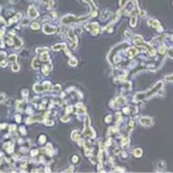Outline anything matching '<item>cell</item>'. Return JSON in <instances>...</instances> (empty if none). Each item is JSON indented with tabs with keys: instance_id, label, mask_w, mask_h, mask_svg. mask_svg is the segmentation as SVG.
Returning a JSON list of instances; mask_svg holds the SVG:
<instances>
[{
	"instance_id": "1",
	"label": "cell",
	"mask_w": 173,
	"mask_h": 173,
	"mask_svg": "<svg viewBox=\"0 0 173 173\" xmlns=\"http://www.w3.org/2000/svg\"><path fill=\"white\" fill-rule=\"evenodd\" d=\"M76 17L74 15L72 14H68V15H66L64 16L62 19H61V22L62 24H70V23H72V22H75L76 21Z\"/></svg>"
},
{
	"instance_id": "2",
	"label": "cell",
	"mask_w": 173,
	"mask_h": 173,
	"mask_svg": "<svg viewBox=\"0 0 173 173\" xmlns=\"http://www.w3.org/2000/svg\"><path fill=\"white\" fill-rule=\"evenodd\" d=\"M57 27L56 26H52V25H50V24H45L44 25V27H43V31L45 33H48V35H52V33L54 32H56L57 31Z\"/></svg>"
},
{
	"instance_id": "3",
	"label": "cell",
	"mask_w": 173,
	"mask_h": 173,
	"mask_svg": "<svg viewBox=\"0 0 173 173\" xmlns=\"http://www.w3.org/2000/svg\"><path fill=\"white\" fill-rule=\"evenodd\" d=\"M27 13H28V16L31 18H36V17H37V15H39V12H37V10L36 9V7H33V6H29Z\"/></svg>"
},
{
	"instance_id": "4",
	"label": "cell",
	"mask_w": 173,
	"mask_h": 173,
	"mask_svg": "<svg viewBox=\"0 0 173 173\" xmlns=\"http://www.w3.org/2000/svg\"><path fill=\"white\" fill-rule=\"evenodd\" d=\"M66 49H67L66 44H58V45L53 46L54 51H60V50H66Z\"/></svg>"
},
{
	"instance_id": "5",
	"label": "cell",
	"mask_w": 173,
	"mask_h": 173,
	"mask_svg": "<svg viewBox=\"0 0 173 173\" xmlns=\"http://www.w3.org/2000/svg\"><path fill=\"white\" fill-rule=\"evenodd\" d=\"M140 123L144 126H150L152 124V121H151V119H149V117H142L140 120Z\"/></svg>"
},
{
	"instance_id": "6",
	"label": "cell",
	"mask_w": 173,
	"mask_h": 173,
	"mask_svg": "<svg viewBox=\"0 0 173 173\" xmlns=\"http://www.w3.org/2000/svg\"><path fill=\"white\" fill-rule=\"evenodd\" d=\"M39 60L40 59L39 58H35L32 60V63H31V67L33 69H36V70H37L40 68V63H39Z\"/></svg>"
},
{
	"instance_id": "7",
	"label": "cell",
	"mask_w": 173,
	"mask_h": 173,
	"mask_svg": "<svg viewBox=\"0 0 173 173\" xmlns=\"http://www.w3.org/2000/svg\"><path fill=\"white\" fill-rule=\"evenodd\" d=\"M51 69H52V65H45V66H43V68H42V71H43V73L45 75H49Z\"/></svg>"
},
{
	"instance_id": "8",
	"label": "cell",
	"mask_w": 173,
	"mask_h": 173,
	"mask_svg": "<svg viewBox=\"0 0 173 173\" xmlns=\"http://www.w3.org/2000/svg\"><path fill=\"white\" fill-rule=\"evenodd\" d=\"M33 89H35V91L37 92V93H40V92L45 91L44 86H43V85H40V84H36L35 87H33Z\"/></svg>"
},
{
	"instance_id": "9",
	"label": "cell",
	"mask_w": 173,
	"mask_h": 173,
	"mask_svg": "<svg viewBox=\"0 0 173 173\" xmlns=\"http://www.w3.org/2000/svg\"><path fill=\"white\" fill-rule=\"evenodd\" d=\"M49 59H50V56L47 54V52H46V53H43V54H41L40 60H41L42 62H47V61H49Z\"/></svg>"
},
{
	"instance_id": "10",
	"label": "cell",
	"mask_w": 173,
	"mask_h": 173,
	"mask_svg": "<svg viewBox=\"0 0 173 173\" xmlns=\"http://www.w3.org/2000/svg\"><path fill=\"white\" fill-rule=\"evenodd\" d=\"M13 42H14V44L16 45V49H18V48H20L22 46V42L20 41L18 37H14L13 39Z\"/></svg>"
},
{
	"instance_id": "11",
	"label": "cell",
	"mask_w": 173,
	"mask_h": 173,
	"mask_svg": "<svg viewBox=\"0 0 173 173\" xmlns=\"http://www.w3.org/2000/svg\"><path fill=\"white\" fill-rule=\"evenodd\" d=\"M72 139L74 141H78L80 139V135H79L78 131H74V132L72 133Z\"/></svg>"
},
{
	"instance_id": "12",
	"label": "cell",
	"mask_w": 173,
	"mask_h": 173,
	"mask_svg": "<svg viewBox=\"0 0 173 173\" xmlns=\"http://www.w3.org/2000/svg\"><path fill=\"white\" fill-rule=\"evenodd\" d=\"M16 59H17L16 58V55H11V56L8 57V62L13 64V63H16Z\"/></svg>"
},
{
	"instance_id": "13",
	"label": "cell",
	"mask_w": 173,
	"mask_h": 173,
	"mask_svg": "<svg viewBox=\"0 0 173 173\" xmlns=\"http://www.w3.org/2000/svg\"><path fill=\"white\" fill-rule=\"evenodd\" d=\"M138 53V51L136 50V49H134V48H131L130 50H129V56L130 57H132V56H135Z\"/></svg>"
},
{
	"instance_id": "14",
	"label": "cell",
	"mask_w": 173,
	"mask_h": 173,
	"mask_svg": "<svg viewBox=\"0 0 173 173\" xmlns=\"http://www.w3.org/2000/svg\"><path fill=\"white\" fill-rule=\"evenodd\" d=\"M31 27L32 31H37V29L40 28V24H39V22H32Z\"/></svg>"
},
{
	"instance_id": "15",
	"label": "cell",
	"mask_w": 173,
	"mask_h": 173,
	"mask_svg": "<svg viewBox=\"0 0 173 173\" xmlns=\"http://www.w3.org/2000/svg\"><path fill=\"white\" fill-rule=\"evenodd\" d=\"M69 65L70 66H76L77 65V60L75 58H71L69 60Z\"/></svg>"
},
{
	"instance_id": "16",
	"label": "cell",
	"mask_w": 173,
	"mask_h": 173,
	"mask_svg": "<svg viewBox=\"0 0 173 173\" xmlns=\"http://www.w3.org/2000/svg\"><path fill=\"white\" fill-rule=\"evenodd\" d=\"M11 69H12V71H13V72H17V71L19 70V66L16 64V63H13V65H12Z\"/></svg>"
},
{
	"instance_id": "17",
	"label": "cell",
	"mask_w": 173,
	"mask_h": 173,
	"mask_svg": "<svg viewBox=\"0 0 173 173\" xmlns=\"http://www.w3.org/2000/svg\"><path fill=\"white\" fill-rule=\"evenodd\" d=\"M48 51H49V50H48L47 48H43V49H42V48H39V49H37V54H40V53L43 54V53L48 52Z\"/></svg>"
},
{
	"instance_id": "18",
	"label": "cell",
	"mask_w": 173,
	"mask_h": 173,
	"mask_svg": "<svg viewBox=\"0 0 173 173\" xmlns=\"http://www.w3.org/2000/svg\"><path fill=\"white\" fill-rule=\"evenodd\" d=\"M134 155L136 156V157H140V156H142V150H141V149H137V150H135Z\"/></svg>"
},
{
	"instance_id": "19",
	"label": "cell",
	"mask_w": 173,
	"mask_h": 173,
	"mask_svg": "<svg viewBox=\"0 0 173 173\" xmlns=\"http://www.w3.org/2000/svg\"><path fill=\"white\" fill-rule=\"evenodd\" d=\"M107 13H108L107 10H106V11H103V12H102V15L100 16V18L102 19V20L105 19V18H107V17H108V14H107Z\"/></svg>"
},
{
	"instance_id": "20",
	"label": "cell",
	"mask_w": 173,
	"mask_h": 173,
	"mask_svg": "<svg viewBox=\"0 0 173 173\" xmlns=\"http://www.w3.org/2000/svg\"><path fill=\"white\" fill-rule=\"evenodd\" d=\"M28 54H29V51L28 50H24V51H22V52L20 53L21 57H28Z\"/></svg>"
},
{
	"instance_id": "21",
	"label": "cell",
	"mask_w": 173,
	"mask_h": 173,
	"mask_svg": "<svg viewBox=\"0 0 173 173\" xmlns=\"http://www.w3.org/2000/svg\"><path fill=\"white\" fill-rule=\"evenodd\" d=\"M45 124L47 125V126H53V125H54V121H53L52 120H46Z\"/></svg>"
},
{
	"instance_id": "22",
	"label": "cell",
	"mask_w": 173,
	"mask_h": 173,
	"mask_svg": "<svg viewBox=\"0 0 173 173\" xmlns=\"http://www.w3.org/2000/svg\"><path fill=\"white\" fill-rule=\"evenodd\" d=\"M4 100H5V94H4V93H1V94H0V103L3 102Z\"/></svg>"
},
{
	"instance_id": "23",
	"label": "cell",
	"mask_w": 173,
	"mask_h": 173,
	"mask_svg": "<svg viewBox=\"0 0 173 173\" xmlns=\"http://www.w3.org/2000/svg\"><path fill=\"white\" fill-rule=\"evenodd\" d=\"M79 161V158H78V156H73L72 157V162L74 163H77Z\"/></svg>"
},
{
	"instance_id": "24",
	"label": "cell",
	"mask_w": 173,
	"mask_h": 173,
	"mask_svg": "<svg viewBox=\"0 0 173 173\" xmlns=\"http://www.w3.org/2000/svg\"><path fill=\"white\" fill-rule=\"evenodd\" d=\"M45 141H46V137H45V136H42V137L39 139V142L41 143V144H43V143H45Z\"/></svg>"
},
{
	"instance_id": "25",
	"label": "cell",
	"mask_w": 173,
	"mask_h": 173,
	"mask_svg": "<svg viewBox=\"0 0 173 173\" xmlns=\"http://www.w3.org/2000/svg\"><path fill=\"white\" fill-rule=\"evenodd\" d=\"M53 89H54L55 91H60V90H61V86H60V85H55Z\"/></svg>"
},
{
	"instance_id": "26",
	"label": "cell",
	"mask_w": 173,
	"mask_h": 173,
	"mask_svg": "<svg viewBox=\"0 0 173 173\" xmlns=\"http://www.w3.org/2000/svg\"><path fill=\"white\" fill-rule=\"evenodd\" d=\"M69 119H70L69 115H66L65 116H63V117H62V121H69Z\"/></svg>"
},
{
	"instance_id": "27",
	"label": "cell",
	"mask_w": 173,
	"mask_h": 173,
	"mask_svg": "<svg viewBox=\"0 0 173 173\" xmlns=\"http://www.w3.org/2000/svg\"><path fill=\"white\" fill-rule=\"evenodd\" d=\"M168 55H169V57L173 58V48L169 50V52H168Z\"/></svg>"
},
{
	"instance_id": "28",
	"label": "cell",
	"mask_w": 173,
	"mask_h": 173,
	"mask_svg": "<svg viewBox=\"0 0 173 173\" xmlns=\"http://www.w3.org/2000/svg\"><path fill=\"white\" fill-rule=\"evenodd\" d=\"M28 21H29V20H28L27 18H25V19L22 20V24H23V25H27V24H28Z\"/></svg>"
},
{
	"instance_id": "29",
	"label": "cell",
	"mask_w": 173,
	"mask_h": 173,
	"mask_svg": "<svg viewBox=\"0 0 173 173\" xmlns=\"http://www.w3.org/2000/svg\"><path fill=\"white\" fill-rule=\"evenodd\" d=\"M166 80H168V81H173V75L167 76V77H166Z\"/></svg>"
},
{
	"instance_id": "30",
	"label": "cell",
	"mask_w": 173,
	"mask_h": 173,
	"mask_svg": "<svg viewBox=\"0 0 173 173\" xmlns=\"http://www.w3.org/2000/svg\"><path fill=\"white\" fill-rule=\"evenodd\" d=\"M3 35H4V29H0V39H2L3 37Z\"/></svg>"
},
{
	"instance_id": "31",
	"label": "cell",
	"mask_w": 173,
	"mask_h": 173,
	"mask_svg": "<svg viewBox=\"0 0 173 173\" xmlns=\"http://www.w3.org/2000/svg\"><path fill=\"white\" fill-rule=\"evenodd\" d=\"M22 94H23V96H27V94H28V91H27V89L22 90Z\"/></svg>"
},
{
	"instance_id": "32",
	"label": "cell",
	"mask_w": 173,
	"mask_h": 173,
	"mask_svg": "<svg viewBox=\"0 0 173 173\" xmlns=\"http://www.w3.org/2000/svg\"><path fill=\"white\" fill-rule=\"evenodd\" d=\"M37 154V150H33L31 151V156H36Z\"/></svg>"
},
{
	"instance_id": "33",
	"label": "cell",
	"mask_w": 173,
	"mask_h": 173,
	"mask_svg": "<svg viewBox=\"0 0 173 173\" xmlns=\"http://www.w3.org/2000/svg\"><path fill=\"white\" fill-rule=\"evenodd\" d=\"M4 22V20H3V18L1 17V16H0V23H3Z\"/></svg>"
},
{
	"instance_id": "34",
	"label": "cell",
	"mask_w": 173,
	"mask_h": 173,
	"mask_svg": "<svg viewBox=\"0 0 173 173\" xmlns=\"http://www.w3.org/2000/svg\"><path fill=\"white\" fill-rule=\"evenodd\" d=\"M39 1H42V2H48V3H49L50 0H39Z\"/></svg>"
}]
</instances>
